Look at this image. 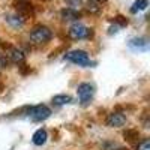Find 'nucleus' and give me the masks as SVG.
I'll return each mask as SVG.
<instances>
[{"label":"nucleus","instance_id":"nucleus-8","mask_svg":"<svg viewBox=\"0 0 150 150\" xmlns=\"http://www.w3.org/2000/svg\"><path fill=\"white\" fill-rule=\"evenodd\" d=\"M15 5H17V9H18V15H21V17L33 15V6L30 5L29 0H17Z\"/></svg>","mask_w":150,"mask_h":150},{"label":"nucleus","instance_id":"nucleus-16","mask_svg":"<svg viewBox=\"0 0 150 150\" xmlns=\"http://www.w3.org/2000/svg\"><path fill=\"white\" fill-rule=\"evenodd\" d=\"M147 5H149L147 0H135L134 5H132V8H131V12H132V14H137L138 11L146 9V8H147Z\"/></svg>","mask_w":150,"mask_h":150},{"label":"nucleus","instance_id":"nucleus-10","mask_svg":"<svg viewBox=\"0 0 150 150\" xmlns=\"http://www.w3.org/2000/svg\"><path fill=\"white\" fill-rule=\"evenodd\" d=\"M47 138H48L47 131H45V129H38V131L33 134V137H32V141H33V144H36V146H42V144L47 143Z\"/></svg>","mask_w":150,"mask_h":150},{"label":"nucleus","instance_id":"nucleus-11","mask_svg":"<svg viewBox=\"0 0 150 150\" xmlns=\"http://www.w3.org/2000/svg\"><path fill=\"white\" fill-rule=\"evenodd\" d=\"M60 15L63 20H78L81 17V14L77 11V9H72V8H68V9H63L60 12Z\"/></svg>","mask_w":150,"mask_h":150},{"label":"nucleus","instance_id":"nucleus-6","mask_svg":"<svg viewBox=\"0 0 150 150\" xmlns=\"http://www.w3.org/2000/svg\"><path fill=\"white\" fill-rule=\"evenodd\" d=\"M3 48L6 50V59L9 62H12V63L15 65H21L24 63V60H26V56H24V53L21 51V50L15 48V47H11V45H3Z\"/></svg>","mask_w":150,"mask_h":150},{"label":"nucleus","instance_id":"nucleus-1","mask_svg":"<svg viewBox=\"0 0 150 150\" xmlns=\"http://www.w3.org/2000/svg\"><path fill=\"white\" fill-rule=\"evenodd\" d=\"M53 39V32L50 30L47 26H36L32 32H30V41L36 45H42V44H48Z\"/></svg>","mask_w":150,"mask_h":150},{"label":"nucleus","instance_id":"nucleus-14","mask_svg":"<svg viewBox=\"0 0 150 150\" xmlns=\"http://www.w3.org/2000/svg\"><path fill=\"white\" fill-rule=\"evenodd\" d=\"M69 102H72V98H71L69 95H56V96L53 98V104L57 105V107L66 105V104H69Z\"/></svg>","mask_w":150,"mask_h":150},{"label":"nucleus","instance_id":"nucleus-19","mask_svg":"<svg viewBox=\"0 0 150 150\" xmlns=\"http://www.w3.org/2000/svg\"><path fill=\"white\" fill-rule=\"evenodd\" d=\"M116 21L120 24V26H128V20L125 18V17H122V15H119V17H116Z\"/></svg>","mask_w":150,"mask_h":150},{"label":"nucleus","instance_id":"nucleus-20","mask_svg":"<svg viewBox=\"0 0 150 150\" xmlns=\"http://www.w3.org/2000/svg\"><path fill=\"white\" fill-rule=\"evenodd\" d=\"M6 65H8V59L3 54H0V69H3Z\"/></svg>","mask_w":150,"mask_h":150},{"label":"nucleus","instance_id":"nucleus-2","mask_svg":"<svg viewBox=\"0 0 150 150\" xmlns=\"http://www.w3.org/2000/svg\"><path fill=\"white\" fill-rule=\"evenodd\" d=\"M68 36L71 38L72 41H83V39H90L93 38V30L86 27L84 24H80V23H75L69 27L68 30Z\"/></svg>","mask_w":150,"mask_h":150},{"label":"nucleus","instance_id":"nucleus-3","mask_svg":"<svg viewBox=\"0 0 150 150\" xmlns=\"http://www.w3.org/2000/svg\"><path fill=\"white\" fill-rule=\"evenodd\" d=\"M65 59L72 62V63H75V65H78V66H83V68L92 65L90 56L87 54L86 51H83V50H74V51H69L65 56Z\"/></svg>","mask_w":150,"mask_h":150},{"label":"nucleus","instance_id":"nucleus-18","mask_svg":"<svg viewBox=\"0 0 150 150\" xmlns=\"http://www.w3.org/2000/svg\"><path fill=\"white\" fill-rule=\"evenodd\" d=\"M65 2L72 8V9H78L83 5V0H65Z\"/></svg>","mask_w":150,"mask_h":150},{"label":"nucleus","instance_id":"nucleus-12","mask_svg":"<svg viewBox=\"0 0 150 150\" xmlns=\"http://www.w3.org/2000/svg\"><path fill=\"white\" fill-rule=\"evenodd\" d=\"M101 9H102V6H101L99 0H89L86 5V11L89 12V14H99Z\"/></svg>","mask_w":150,"mask_h":150},{"label":"nucleus","instance_id":"nucleus-9","mask_svg":"<svg viewBox=\"0 0 150 150\" xmlns=\"http://www.w3.org/2000/svg\"><path fill=\"white\" fill-rule=\"evenodd\" d=\"M6 21L9 26H12L14 29H20L24 26V18L18 14H11V15H6Z\"/></svg>","mask_w":150,"mask_h":150},{"label":"nucleus","instance_id":"nucleus-21","mask_svg":"<svg viewBox=\"0 0 150 150\" xmlns=\"http://www.w3.org/2000/svg\"><path fill=\"white\" fill-rule=\"evenodd\" d=\"M116 150H129V149H126V147H119V149H116Z\"/></svg>","mask_w":150,"mask_h":150},{"label":"nucleus","instance_id":"nucleus-7","mask_svg":"<svg viewBox=\"0 0 150 150\" xmlns=\"http://www.w3.org/2000/svg\"><path fill=\"white\" fill-rule=\"evenodd\" d=\"M105 123H107V126H110V128H120V126H123V125L126 123V116H125L123 112L114 111V112H111V114H108Z\"/></svg>","mask_w":150,"mask_h":150},{"label":"nucleus","instance_id":"nucleus-22","mask_svg":"<svg viewBox=\"0 0 150 150\" xmlns=\"http://www.w3.org/2000/svg\"><path fill=\"white\" fill-rule=\"evenodd\" d=\"M44 2H45V0H44Z\"/></svg>","mask_w":150,"mask_h":150},{"label":"nucleus","instance_id":"nucleus-5","mask_svg":"<svg viewBox=\"0 0 150 150\" xmlns=\"http://www.w3.org/2000/svg\"><path fill=\"white\" fill-rule=\"evenodd\" d=\"M29 117L33 120V122H42L45 119H48L51 116V110H50L47 105H35V107H29V111H27Z\"/></svg>","mask_w":150,"mask_h":150},{"label":"nucleus","instance_id":"nucleus-15","mask_svg":"<svg viewBox=\"0 0 150 150\" xmlns=\"http://www.w3.org/2000/svg\"><path fill=\"white\" fill-rule=\"evenodd\" d=\"M123 137L128 141H137L140 138V132L138 129H126V131H123Z\"/></svg>","mask_w":150,"mask_h":150},{"label":"nucleus","instance_id":"nucleus-4","mask_svg":"<svg viewBox=\"0 0 150 150\" xmlns=\"http://www.w3.org/2000/svg\"><path fill=\"white\" fill-rule=\"evenodd\" d=\"M77 93H78V99H80V104L83 107H87L90 104V101L93 99V95H95V87L93 84L90 83H81L77 89Z\"/></svg>","mask_w":150,"mask_h":150},{"label":"nucleus","instance_id":"nucleus-17","mask_svg":"<svg viewBox=\"0 0 150 150\" xmlns=\"http://www.w3.org/2000/svg\"><path fill=\"white\" fill-rule=\"evenodd\" d=\"M137 150H150V140L144 138L143 141H140L138 146H137Z\"/></svg>","mask_w":150,"mask_h":150},{"label":"nucleus","instance_id":"nucleus-13","mask_svg":"<svg viewBox=\"0 0 150 150\" xmlns=\"http://www.w3.org/2000/svg\"><path fill=\"white\" fill-rule=\"evenodd\" d=\"M129 45L132 48H137V50H146L149 47V42L146 38H134V39L129 41Z\"/></svg>","mask_w":150,"mask_h":150}]
</instances>
